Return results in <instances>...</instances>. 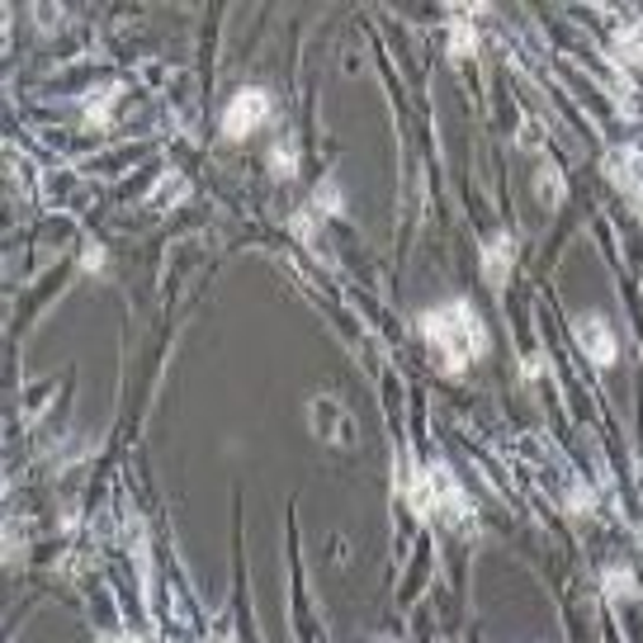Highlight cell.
<instances>
[{"instance_id":"cell-1","label":"cell","mask_w":643,"mask_h":643,"mask_svg":"<svg viewBox=\"0 0 643 643\" xmlns=\"http://www.w3.org/2000/svg\"><path fill=\"white\" fill-rule=\"evenodd\" d=\"M421 336L431 346L436 365L445 374H463L482 350H488V327L482 317L473 313V303L450 298V303H436L431 313H421Z\"/></svg>"},{"instance_id":"cell-2","label":"cell","mask_w":643,"mask_h":643,"mask_svg":"<svg viewBox=\"0 0 643 643\" xmlns=\"http://www.w3.org/2000/svg\"><path fill=\"white\" fill-rule=\"evenodd\" d=\"M407 502H412V511L421 516V521L431 525H450L459 530L463 540H473L478 534V511L469 502V492L459 488V478L450 463H426V469L412 473V482H407Z\"/></svg>"},{"instance_id":"cell-3","label":"cell","mask_w":643,"mask_h":643,"mask_svg":"<svg viewBox=\"0 0 643 643\" xmlns=\"http://www.w3.org/2000/svg\"><path fill=\"white\" fill-rule=\"evenodd\" d=\"M521 450L530 455L525 463H530L534 482H540V492H544L549 502L559 507L563 516H592V511H596V492L586 488V482L578 478V469H573V463H568L559 450H553L549 440L525 436V440H521Z\"/></svg>"},{"instance_id":"cell-4","label":"cell","mask_w":643,"mask_h":643,"mask_svg":"<svg viewBox=\"0 0 643 643\" xmlns=\"http://www.w3.org/2000/svg\"><path fill=\"white\" fill-rule=\"evenodd\" d=\"M275 114V95L271 91H261V85H242L237 95H232L223 104V137H252L261 123H271Z\"/></svg>"},{"instance_id":"cell-5","label":"cell","mask_w":643,"mask_h":643,"mask_svg":"<svg viewBox=\"0 0 643 643\" xmlns=\"http://www.w3.org/2000/svg\"><path fill=\"white\" fill-rule=\"evenodd\" d=\"M573 336H578L582 355H586V360H592L596 369L615 365L620 336H615V327H611V317H601V313H578V317H573Z\"/></svg>"},{"instance_id":"cell-6","label":"cell","mask_w":643,"mask_h":643,"mask_svg":"<svg viewBox=\"0 0 643 643\" xmlns=\"http://www.w3.org/2000/svg\"><path fill=\"white\" fill-rule=\"evenodd\" d=\"M308 417H313L317 440H327V445H350V440H355V431H350V412L331 398V392H322V398L308 402Z\"/></svg>"},{"instance_id":"cell-7","label":"cell","mask_w":643,"mask_h":643,"mask_svg":"<svg viewBox=\"0 0 643 643\" xmlns=\"http://www.w3.org/2000/svg\"><path fill=\"white\" fill-rule=\"evenodd\" d=\"M516 237L511 232H497L492 242H482V279H488V289H507V279L516 271Z\"/></svg>"},{"instance_id":"cell-8","label":"cell","mask_w":643,"mask_h":643,"mask_svg":"<svg viewBox=\"0 0 643 643\" xmlns=\"http://www.w3.org/2000/svg\"><path fill=\"white\" fill-rule=\"evenodd\" d=\"M611 52L624 67H643V20L639 14H620V29L611 39Z\"/></svg>"},{"instance_id":"cell-9","label":"cell","mask_w":643,"mask_h":643,"mask_svg":"<svg viewBox=\"0 0 643 643\" xmlns=\"http://www.w3.org/2000/svg\"><path fill=\"white\" fill-rule=\"evenodd\" d=\"M473 20H478V10H459L450 14V58H473V48H478V33H473Z\"/></svg>"},{"instance_id":"cell-10","label":"cell","mask_w":643,"mask_h":643,"mask_svg":"<svg viewBox=\"0 0 643 643\" xmlns=\"http://www.w3.org/2000/svg\"><path fill=\"white\" fill-rule=\"evenodd\" d=\"M534 194H540L549 208H559V200H563V175H559V166H553V161H540V171H534Z\"/></svg>"},{"instance_id":"cell-11","label":"cell","mask_w":643,"mask_h":643,"mask_svg":"<svg viewBox=\"0 0 643 643\" xmlns=\"http://www.w3.org/2000/svg\"><path fill=\"white\" fill-rule=\"evenodd\" d=\"M271 175H275V181H289V175H298V142H294L289 133L275 142V152H271Z\"/></svg>"},{"instance_id":"cell-12","label":"cell","mask_w":643,"mask_h":643,"mask_svg":"<svg viewBox=\"0 0 643 643\" xmlns=\"http://www.w3.org/2000/svg\"><path fill=\"white\" fill-rule=\"evenodd\" d=\"M601 586H605V596H611V601H630V596H639V582H634L630 568H605Z\"/></svg>"},{"instance_id":"cell-13","label":"cell","mask_w":643,"mask_h":643,"mask_svg":"<svg viewBox=\"0 0 643 643\" xmlns=\"http://www.w3.org/2000/svg\"><path fill=\"white\" fill-rule=\"evenodd\" d=\"M100 643H137V639H129V634H100Z\"/></svg>"},{"instance_id":"cell-14","label":"cell","mask_w":643,"mask_h":643,"mask_svg":"<svg viewBox=\"0 0 643 643\" xmlns=\"http://www.w3.org/2000/svg\"><path fill=\"white\" fill-rule=\"evenodd\" d=\"M388 643H392V639H388Z\"/></svg>"}]
</instances>
